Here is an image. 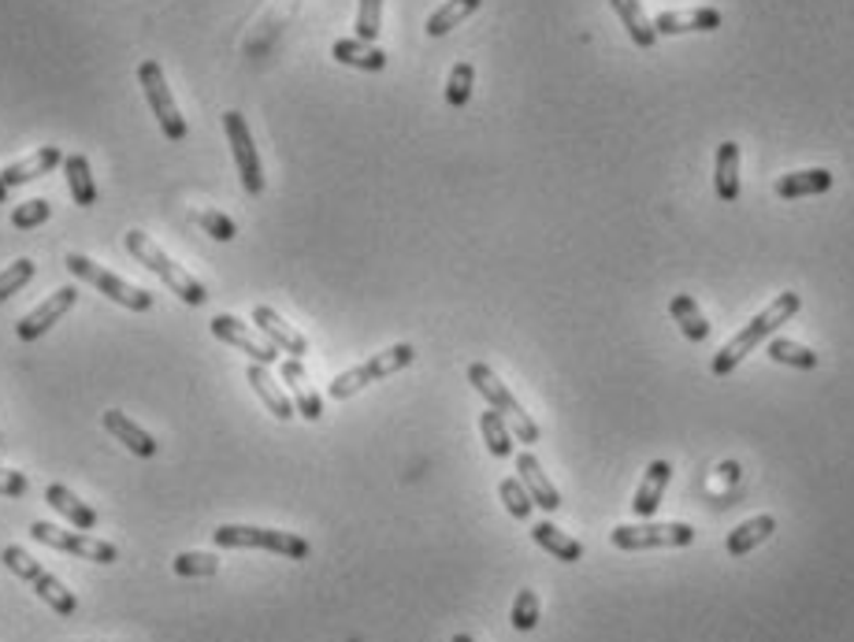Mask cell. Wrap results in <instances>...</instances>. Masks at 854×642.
I'll list each match as a JSON object with an SVG mask.
<instances>
[{
	"instance_id": "cell-1",
	"label": "cell",
	"mask_w": 854,
	"mask_h": 642,
	"mask_svg": "<svg viewBox=\"0 0 854 642\" xmlns=\"http://www.w3.org/2000/svg\"><path fill=\"white\" fill-rule=\"evenodd\" d=\"M799 313H803V294H792V290H787V294H776L773 305L762 308V313L750 319V324L739 330V335L732 338L717 357H713V375H732L739 364H744V357L754 353L758 346H765L776 330H781L784 324H792Z\"/></svg>"
},
{
	"instance_id": "cell-2",
	"label": "cell",
	"mask_w": 854,
	"mask_h": 642,
	"mask_svg": "<svg viewBox=\"0 0 854 642\" xmlns=\"http://www.w3.org/2000/svg\"><path fill=\"white\" fill-rule=\"evenodd\" d=\"M124 245H127L130 257H134L138 264H142V268L153 271L156 279H164V282H167V290L183 297L186 305H194V308H197V305H204V301H209V294H204L201 282H197L186 268H178V264H175L172 257H167V253H164L153 238H149L145 231H127Z\"/></svg>"
},
{
	"instance_id": "cell-3",
	"label": "cell",
	"mask_w": 854,
	"mask_h": 642,
	"mask_svg": "<svg viewBox=\"0 0 854 642\" xmlns=\"http://www.w3.org/2000/svg\"><path fill=\"white\" fill-rule=\"evenodd\" d=\"M468 383H472L476 394H483V401L491 405V409L499 412L505 423H510V431L524 442V446H535V442H539V423H535L528 412H524V405L516 401L510 386H505L499 375H494V367H487L483 361H476L472 367H468Z\"/></svg>"
},
{
	"instance_id": "cell-4",
	"label": "cell",
	"mask_w": 854,
	"mask_h": 642,
	"mask_svg": "<svg viewBox=\"0 0 854 642\" xmlns=\"http://www.w3.org/2000/svg\"><path fill=\"white\" fill-rule=\"evenodd\" d=\"M212 538H215V546H220V550H268V553L286 557V561H305V557H308V542L302 535L276 532V527L223 524V527H215Z\"/></svg>"
},
{
	"instance_id": "cell-5",
	"label": "cell",
	"mask_w": 854,
	"mask_h": 642,
	"mask_svg": "<svg viewBox=\"0 0 854 642\" xmlns=\"http://www.w3.org/2000/svg\"><path fill=\"white\" fill-rule=\"evenodd\" d=\"M412 361H417V349H412L409 342H398V346L383 349V353L368 357L364 364L350 367V372H342L339 380L327 386V394H331L335 401H346V398H353V394H361L364 386H372V383L387 380V375H394V372H401V367H409Z\"/></svg>"
},
{
	"instance_id": "cell-6",
	"label": "cell",
	"mask_w": 854,
	"mask_h": 642,
	"mask_svg": "<svg viewBox=\"0 0 854 642\" xmlns=\"http://www.w3.org/2000/svg\"><path fill=\"white\" fill-rule=\"evenodd\" d=\"M0 561H4V569L8 572H15L19 580H26L34 587V594L42 602H49V609H56L60 617H74L79 612V598L63 587L60 580L49 572V569H42V564L34 561L31 553L26 550H19V546H4V553H0Z\"/></svg>"
},
{
	"instance_id": "cell-7",
	"label": "cell",
	"mask_w": 854,
	"mask_h": 642,
	"mask_svg": "<svg viewBox=\"0 0 854 642\" xmlns=\"http://www.w3.org/2000/svg\"><path fill=\"white\" fill-rule=\"evenodd\" d=\"M63 264H68V271L79 282H90V287H97L108 301H116V305L130 308V313H149V308H153V294H149V290L130 287V282H124L119 276H112V271H105L101 264H93L90 257H82V253H68V260H63Z\"/></svg>"
},
{
	"instance_id": "cell-8",
	"label": "cell",
	"mask_w": 854,
	"mask_h": 642,
	"mask_svg": "<svg viewBox=\"0 0 854 642\" xmlns=\"http://www.w3.org/2000/svg\"><path fill=\"white\" fill-rule=\"evenodd\" d=\"M609 542L624 553L635 550H672V546H691L694 527L691 524H621L609 532Z\"/></svg>"
},
{
	"instance_id": "cell-9",
	"label": "cell",
	"mask_w": 854,
	"mask_h": 642,
	"mask_svg": "<svg viewBox=\"0 0 854 642\" xmlns=\"http://www.w3.org/2000/svg\"><path fill=\"white\" fill-rule=\"evenodd\" d=\"M31 538L42 546H49V550L82 557V561H97V564H112L119 557L116 546L105 542V538H93V535H82V532H63V527L45 524V521L31 524Z\"/></svg>"
},
{
	"instance_id": "cell-10",
	"label": "cell",
	"mask_w": 854,
	"mask_h": 642,
	"mask_svg": "<svg viewBox=\"0 0 854 642\" xmlns=\"http://www.w3.org/2000/svg\"><path fill=\"white\" fill-rule=\"evenodd\" d=\"M138 86H142L149 108H153L156 122H161V130L172 141H183L186 138V119L178 116L175 108V97L172 90H167V79H164V68L156 60H145L142 68H138Z\"/></svg>"
},
{
	"instance_id": "cell-11",
	"label": "cell",
	"mask_w": 854,
	"mask_h": 642,
	"mask_svg": "<svg viewBox=\"0 0 854 642\" xmlns=\"http://www.w3.org/2000/svg\"><path fill=\"white\" fill-rule=\"evenodd\" d=\"M223 127H227V141H231L234 164H238L242 186H246L249 197H260L265 194V167H260V156H257V145H253L246 116H242V112H227V116H223Z\"/></svg>"
},
{
	"instance_id": "cell-12",
	"label": "cell",
	"mask_w": 854,
	"mask_h": 642,
	"mask_svg": "<svg viewBox=\"0 0 854 642\" xmlns=\"http://www.w3.org/2000/svg\"><path fill=\"white\" fill-rule=\"evenodd\" d=\"M74 301H79V287H60V290H52V294L45 297L42 305L34 308V313H26V316L15 324L19 342H37V338H42L45 330H49L52 324H60V319L71 313Z\"/></svg>"
},
{
	"instance_id": "cell-13",
	"label": "cell",
	"mask_w": 854,
	"mask_h": 642,
	"mask_svg": "<svg viewBox=\"0 0 854 642\" xmlns=\"http://www.w3.org/2000/svg\"><path fill=\"white\" fill-rule=\"evenodd\" d=\"M212 335L220 338V342H227V346H234V349H242V353L249 357L253 364H265V367H271V364H279V349L268 342V338H257L253 330L242 324L238 316H215L212 319Z\"/></svg>"
},
{
	"instance_id": "cell-14",
	"label": "cell",
	"mask_w": 854,
	"mask_h": 642,
	"mask_svg": "<svg viewBox=\"0 0 854 642\" xmlns=\"http://www.w3.org/2000/svg\"><path fill=\"white\" fill-rule=\"evenodd\" d=\"M253 324H257V330L268 338L271 346L279 349V353H290V357H294V361H302V357L308 353V338L302 335V330L290 327L286 319L276 313V308H268V305H253Z\"/></svg>"
},
{
	"instance_id": "cell-15",
	"label": "cell",
	"mask_w": 854,
	"mask_h": 642,
	"mask_svg": "<svg viewBox=\"0 0 854 642\" xmlns=\"http://www.w3.org/2000/svg\"><path fill=\"white\" fill-rule=\"evenodd\" d=\"M279 375H283L286 390L294 394V409H297V417H305V420H313V423L320 420V417H324V398L313 390V383H308L305 364L290 357V361L279 364Z\"/></svg>"
},
{
	"instance_id": "cell-16",
	"label": "cell",
	"mask_w": 854,
	"mask_h": 642,
	"mask_svg": "<svg viewBox=\"0 0 854 642\" xmlns=\"http://www.w3.org/2000/svg\"><path fill=\"white\" fill-rule=\"evenodd\" d=\"M669 479H672L669 460H651V465H646V476H643L640 490H635V502H632V513L640 516V521H654V513H658Z\"/></svg>"
},
{
	"instance_id": "cell-17",
	"label": "cell",
	"mask_w": 854,
	"mask_h": 642,
	"mask_svg": "<svg viewBox=\"0 0 854 642\" xmlns=\"http://www.w3.org/2000/svg\"><path fill=\"white\" fill-rule=\"evenodd\" d=\"M516 471H520L516 479H520L524 490L531 494V502L539 505V509H547V513H558V509H561L558 487L550 483L547 471H542V465L531 457V453H516Z\"/></svg>"
},
{
	"instance_id": "cell-18",
	"label": "cell",
	"mask_w": 854,
	"mask_h": 642,
	"mask_svg": "<svg viewBox=\"0 0 854 642\" xmlns=\"http://www.w3.org/2000/svg\"><path fill=\"white\" fill-rule=\"evenodd\" d=\"M246 380H249V386L257 390V398L265 401V409L276 420H294L297 417L294 398H286V386H279L276 380H271V372L265 364H249L246 367Z\"/></svg>"
},
{
	"instance_id": "cell-19",
	"label": "cell",
	"mask_w": 854,
	"mask_h": 642,
	"mask_svg": "<svg viewBox=\"0 0 854 642\" xmlns=\"http://www.w3.org/2000/svg\"><path fill=\"white\" fill-rule=\"evenodd\" d=\"M56 164H63L60 145H42L37 153L15 160V164H8L4 172H0V178H4V186L12 190V186H23V183H34V178L49 175Z\"/></svg>"
},
{
	"instance_id": "cell-20",
	"label": "cell",
	"mask_w": 854,
	"mask_h": 642,
	"mask_svg": "<svg viewBox=\"0 0 854 642\" xmlns=\"http://www.w3.org/2000/svg\"><path fill=\"white\" fill-rule=\"evenodd\" d=\"M45 502H49V505L56 509V513H60L63 521H68V524L74 527V532H93V527H97V521H101V516L93 513V509H90L86 502H82L79 494H71V490H68V487H60V483H49V487H45Z\"/></svg>"
},
{
	"instance_id": "cell-21",
	"label": "cell",
	"mask_w": 854,
	"mask_h": 642,
	"mask_svg": "<svg viewBox=\"0 0 854 642\" xmlns=\"http://www.w3.org/2000/svg\"><path fill=\"white\" fill-rule=\"evenodd\" d=\"M721 26V12L717 8H691V12H662L654 19V31L658 34H710Z\"/></svg>"
},
{
	"instance_id": "cell-22",
	"label": "cell",
	"mask_w": 854,
	"mask_h": 642,
	"mask_svg": "<svg viewBox=\"0 0 854 642\" xmlns=\"http://www.w3.org/2000/svg\"><path fill=\"white\" fill-rule=\"evenodd\" d=\"M101 420H105V431L112 434V439L124 442V446H127L130 453H134V457H153V453H156V439H153V434H149V431L138 428V423L130 420L127 412L108 409Z\"/></svg>"
},
{
	"instance_id": "cell-23",
	"label": "cell",
	"mask_w": 854,
	"mask_h": 642,
	"mask_svg": "<svg viewBox=\"0 0 854 642\" xmlns=\"http://www.w3.org/2000/svg\"><path fill=\"white\" fill-rule=\"evenodd\" d=\"M331 56L346 68H356V71H383L387 68V52L379 45H368V42H356V37H339L331 45Z\"/></svg>"
},
{
	"instance_id": "cell-24",
	"label": "cell",
	"mask_w": 854,
	"mask_h": 642,
	"mask_svg": "<svg viewBox=\"0 0 854 642\" xmlns=\"http://www.w3.org/2000/svg\"><path fill=\"white\" fill-rule=\"evenodd\" d=\"M832 190V172L824 167H810V172H792L776 178V197L784 201H795V197H818Z\"/></svg>"
},
{
	"instance_id": "cell-25",
	"label": "cell",
	"mask_w": 854,
	"mask_h": 642,
	"mask_svg": "<svg viewBox=\"0 0 854 642\" xmlns=\"http://www.w3.org/2000/svg\"><path fill=\"white\" fill-rule=\"evenodd\" d=\"M773 532H776V516H769V513L750 516V521H744L739 527H732L725 546H728L732 557H744V553L754 550V546H762L765 538H773Z\"/></svg>"
},
{
	"instance_id": "cell-26",
	"label": "cell",
	"mask_w": 854,
	"mask_h": 642,
	"mask_svg": "<svg viewBox=\"0 0 854 642\" xmlns=\"http://www.w3.org/2000/svg\"><path fill=\"white\" fill-rule=\"evenodd\" d=\"M713 186H717V197L725 205H732L739 197V145L736 141H721L717 164H713Z\"/></svg>"
},
{
	"instance_id": "cell-27",
	"label": "cell",
	"mask_w": 854,
	"mask_h": 642,
	"mask_svg": "<svg viewBox=\"0 0 854 642\" xmlns=\"http://www.w3.org/2000/svg\"><path fill=\"white\" fill-rule=\"evenodd\" d=\"M613 4V12L621 15L624 31L632 34V42L640 45V49H654V42H658V31H654V19L643 12L640 0H609Z\"/></svg>"
},
{
	"instance_id": "cell-28",
	"label": "cell",
	"mask_w": 854,
	"mask_h": 642,
	"mask_svg": "<svg viewBox=\"0 0 854 642\" xmlns=\"http://www.w3.org/2000/svg\"><path fill=\"white\" fill-rule=\"evenodd\" d=\"M63 175H68V190L74 197V205L79 209H93L97 205V186H93V175H90V160L82 153L63 156Z\"/></svg>"
},
{
	"instance_id": "cell-29",
	"label": "cell",
	"mask_w": 854,
	"mask_h": 642,
	"mask_svg": "<svg viewBox=\"0 0 854 642\" xmlns=\"http://www.w3.org/2000/svg\"><path fill=\"white\" fill-rule=\"evenodd\" d=\"M531 538H535V546H542V550L553 553L558 561H565V564H572V561H580V557H584V546H580L572 535L561 532V527H553L550 521L535 524V527H531Z\"/></svg>"
},
{
	"instance_id": "cell-30",
	"label": "cell",
	"mask_w": 854,
	"mask_h": 642,
	"mask_svg": "<svg viewBox=\"0 0 854 642\" xmlns=\"http://www.w3.org/2000/svg\"><path fill=\"white\" fill-rule=\"evenodd\" d=\"M669 313H672V319H677L680 335L688 338V342H706V338H710V324H706V316L699 313L694 297L677 294L669 301Z\"/></svg>"
},
{
	"instance_id": "cell-31",
	"label": "cell",
	"mask_w": 854,
	"mask_h": 642,
	"mask_svg": "<svg viewBox=\"0 0 854 642\" xmlns=\"http://www.w3.org/2000/svg\"><path fill=\"white\" fill-rule=\"evenodd\" d=\"M480 4L483 0H446L438 12H431V19H428V34L431 37H443V34H449L454 26H461L468 15L472 12H480Z\"/></svg>"
},
{
	"instance_id": "cell-32",
	"label": "cell",
	"mask_w": 854,
	"mask_h": 642,
	"mask_svg": "<svg viewBox=\"0 0 854 642\" xmlns=\"http://www.w3.org/2000/svg\"><path fill=\"white\" fill-rule=\"evenodd\" d=\"M765 353L773 357L776 364L799 367V372H814V367H818V353H814V349H806V346H799V342H792V338H769Z\"/></svg>"
},
{
	"instance_id": "cell-33",
	"label": "cell",
	"mask_w": 854,
	"mask_h": 642,
	"mask_svg": "<svg viewBox=\"0 0 854 642\" xmlns=\"http://www.w3.org/2000/svg\"><path fill=\"white\" fill-rule=\"evenodd\" d=\"M480 431H483L487 450H491L494 457H513V431H510V423L499 417V412L487 409L480 417Z\"/></svg>"
},
{
	"instance_id": "cell-34",
	"label": "cell",
	"mask_w": 854,
	"mask_h": 642,
	"mask_svg": "<svg viewBox=\"0 0 854 642\" xmlns=\"http://www.w3.org/2000/svg\"><path fill=\"white\" fill-rule=\"evenodd\" d=\"M472 82H476V68L468 60L454 63L449 71V82H446V105L449 108H465L468 97H472Z\"/></svg>"
},
{
	"instance_id": "cell-35",
	"label": "cell",
	"mask_w": 854,
	"mask_h": 642,
	"mask_svg": "<svg viewBox=\"0 0 854 642\" xmlns=\"http://www.w3.org/2000/svg\"><path fill=\"white\" fill-rule=\"evenodd\" d=\"M499 494H502V502H505V513H510L513 521H528L531 509H535V502H531L528 490H524L520 479H516V476H513V479H502Z\"/></svg>"
},
{
	"instance_id": "cell-36",
	"label": "cell",
	"mask_w": 854,
	"mask_h": 642,
	"mask_svg": "<svg viewBox=\"0 0 854 642\" xmlns=\"http://www.w3.org/2000/svg\"><path fill=\"white\" fill-rule=\"evenodd\" d=\"M383 31V0H356V42H375Z\"/></svg>"
},
{
	"instance_id": "cell-37",
	"label": "cell",
	"mask_w": 854,
	"mask_h": 642,
	"mask_svg": "<svg viewBox=\"0 0 854 642\" xmlns=\"http://www.w3.org/2000/svg\"><path fill=\"white\" fill-rule=\"evenodd\" d=\"M172 569L183 580H209V575L220 572V561L212 553H178Z\"/></svg>"
},
{
	"instance_id": "cell-38",
	"label": "cell",
	"mask_w": 854,
	"mask_h": 642,
	"mask_svg": "<svg viewBox=\"0 0 854 642\" xmlns=\"http://www.w3.org/2000/svg\"><path fill=\"white\" fill-rule=\"evenodd\" d=\"M34 260H15V264H8V268L4 271H0V305H4V301L8 297H12V294H19V290H23L26 287V282H31L34 279Z\"/></svg>"
},
{
	"instance_id": "cell-39",
	"label": "cell",
	"mask_w": 854,
	"mask_h": 642,
	"mask_svg": "<svg viewBox=\"0 0 854 642\" xmlns=\"http://www.w3.org/2000/svg\"><path fill=\"white\" fill-rule=\"evenodd\" d=\"M197 226H201V231L209 234V238H215V242H234V234H238V226H234L231 215H223L215 209L197 212Z\"/></svg>"
},
{
	"instance_id": "cell-40",
	"label": "cell",
	"mask_w": 854,
	"mask_h": 642,
	"mask_svg": "<svg viewBox=\"0 0 854 642\" xmlns=\"http://www.w3.org/2000/svg\"><path fill=\"white\" fill-rule=\"evenodd\" d=\"M535 625H539V594L520 591L513 598V628L516 631H531Z\"/></svg>"
},
{
	"instance_id": "cell-41",
	"label": "cell",
	"mask_w": 854,
	"mask_h": 642,
	"mask_svg": "<svg viewBox=\"0 0 854 642\" xmlns=\"http://www.w3.org/2000/svg\"><path fill=\"white\" fill-rule=\"evenodd\" d=\"M49 215H52L49 201H23L12 212V226H15V231H34V226H42L45 220H49Z\"/></svg>"
},
{
	"instance_id": "cell-42",
	"label": "cell",
	"mask_w": 854,
	"mask_h": 642,
	"mask_svg": "<svg viewBox=\"0 0 854 642\" xmlns=\"http://www.w3.org/2000/svg\"><path fill=\"white\" fill-rule=\"evenodd\" d=\"M0 494H4V498H23L26 494V476H23V471L0 468Z\"/></svg>"
},
{
	"instance_id": "cell-43",
	"label": "cell",
	"mask_w": 854,
	"mask_h": 642,
	"mask_svg": "<svg viewBox=\"0 0 854 642\" xmlns=\"http://www.w3.org/2000/svg\"><path fill=\"white\" fill-rule=\"evenodd\" d=\"M8 201V186H4V178H0V205Z\"/></svg>"
},
{
	"instance_id": "cell-44",
	"label": "cell",
	"mask_w": 854,
	"mask_h": 642,
	"mask_svg": "<svg viewBox=\"0 0 854 642\" xmlns=\"http://www.w3.org/2000/svg\"><path fill=\"white\" fill-rule=\"evenodd\" d=\"M454 642H476L472 635H454Z\"/></svg>"
}]
</instances>
